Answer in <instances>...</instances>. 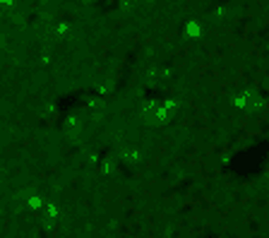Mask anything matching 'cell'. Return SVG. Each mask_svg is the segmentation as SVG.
<instances>
[{"mask_svg":"<svg viewBox=\"0 0 269 238\" xmlns=\"http://www.w3.org/2000/svg\"><path fill=\"white\" fill-rule=\"evenodd\" d=\"M0 5H5V7H12V5H15V0H0Z\"/></svg>","mask_w":269,"mask_h":238,"instance_id":"4","label":"cell"},{"mask_svg":"<svg viewBox=\"0 0 269 238\" xmlns=\"http://www.w3.org/2000/svg\"><path fill=\"white\" fill-rule=\"evenodd\" d=\"M180 32H183V37H185V39L199 41L202 37H204V22H202L199 17H188V19L183 22Z\"/></svg>","mask_w":269,"mask_h":238,"instance_id":"1","label":"cell"},{"mask_svg":"<svg viewBox=\"0 0 269 238\" xmlns=\"http://www.w3.org/2000/svg\"><path fill=\"white\" fill-rule=\"evenodd\" d=\"M72 32H75V24H72L70 19H58V22L53 24V29H51L53 39H58V41H68L72 37Z\"/></svg>","mask_w":269,"mask_h":238,"instance_id":"2","label":"cell"},{"mask_svg":"<svg viewBox=\"0 0 269 238\" xmlns=\"http://www.w3.org/2000/svg\"><path fill=\"white\" fill-rule=\"evenodd\" d=\"M22 204H24V209H27V212L38 214V212H41V207L46 204V195H43V193H38V190H32V193L24 198V202H22Z\"/></svg>","mask_w":269,"mask_h":238,"instance_id":"3","label":"cell"}]
</instances>
